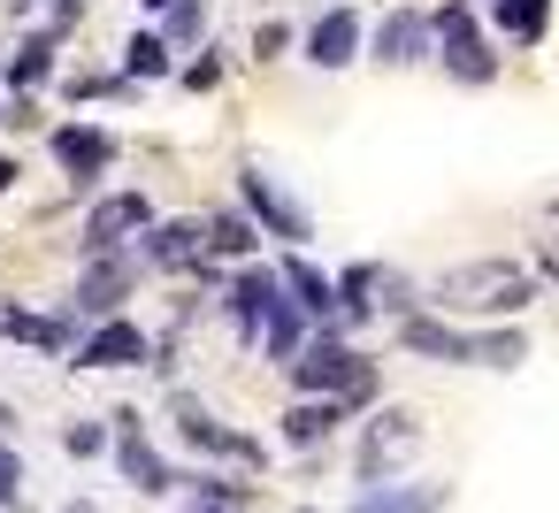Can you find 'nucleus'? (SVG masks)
Masks as SVG:
<instances>
[{
    "mask_svg": "<svg viewBox=\"0 0 559 513\" xmlns=\"http://www.w3.org/2000/svg\"><path fill=\"white\" fill-rule=\"evenodd\" d=\"M528 269L521 261H467V269H444L437 276V307H467V314H513L528 307Z\"/></svg>",
    "mask_w": 559,
    "mask_h": 513,
    "instance_id": "f257e3e1",
    "label": "nucleus"
},
{
    "mask_svg": "<svg viewBox=\"0 0 559 513\" xmlns=\"http://www.w3.org/2000/svg\"><path fill=\"white\" fill-rule=\"evenodd\" d=\"M292 375H299V391L337 398V406H353V398H368V391H376V368H368L353 345H337V337L299 345V353H292Z\"/></svg>",
    "mask_w": 559,
    "mask_h": 513,
    "instance_id": "f03ea898",
    "label": "nucleus"
},
{
    "mask_svg": "<svg viewBox=\"0 0 559 513\" xmlns=\"http://www.w3.org/2000/svg\"><path fill=\"white\" fill-rule=\"evenodd\" d=\"M406 353H429V360H483V368H513L528 345H521V330H490V337H467V330H444V322H429V314H414L406 330Z\"/></svg>",
    "mask_w": 559,
    "mask_h": 513,
    "instance_id": "7ed1b4c3",
    "label": "nucleus"
},
{
    "mask_svg": "<svg viewBox=\"0 0 559 513\" xmlns=\"http://www.w3.org/2000/svg\"><path fill=\"white\" fill-rule=\"evenodd\" d=\"M429 47H437V62H444L460 85H490V77H498V62H490L483 32H475V16H467V0H452V9H437V16H429Z\"/></svg>",
    "mask_w": 559,
    "mask_h": 513,
    "instance_id": "20e7f679",
    "label": "nucleus"
},
{
    "mask_svg": "<svg viewBox=\"0 0 559 513\" xmlns=\"http://www.w3.org/2000/svg\"><path fill=\"white\" fill-rule=\"evenodd\" d=\"M154 223V200L146 192H116V200H100L93 215H85V253H116L131 230H146Z\"/></svg>",
    "mask_w": 559,
    "mask_h": 513,
    "instance_id": "39448f33",
    "label": "nucleus"
},
{
    "mask_svg": "<svg viewBox=\"0 0 559 513\" xmlns=\"http://www.w3.org/2000/svg\"><path fill=\"white\" fill-rule=\"evenodd\" d=\"M116 467H123V475L146 490V498H162V490L177 482V475H169V460L146 444V429H139V414H131V406L116 414Z\"/></svg>",
    "mask_w": 559,
    "mask_h": 513,
    "instance_id": "423d86ee",
    "label": "nucleus"
},
{
    "mask_svg": "<svg viewBox=\"0 0 559 513\" xmlns=\"http://www.w3.org/2000/svg\"><path fill=\"white\" fill-rule=\"evenodd\" d=\"M414 444H421V421H414L406 406H391V414H376V421H368V444H360V475L376 482V475H383L391 460H406Z\"/></svg>",
    "mask_w": 559,
    "mask_h": 513,
    "instance_id": "0eeeda50",
    "label": "nucleus"
},
{
    "mask_svg": "<svg viewBox=\"0 0 559 513\" xmlns=\"http://www.w3.org/2000/svg\"><path fill=\"white\" fill-rule=\"evenodd\" d=\"M55 162L70 169V184H93V177L116 162V139L93 131V123H62V131H55Z\"/></svg>",
    "mask_w": 559,
    "mask_h": 513,
    "instance_id": "6e6552de",
    "label": "nucleus"
},
{
    "mask_svg": "<svg viewBox=\"0 0 559 513\" xmlns=\"http://www.w3.org/2000/svg\"><path fill=\"white\" fill-rule=\"evenodd\" d=\"M123 291H131V261H123V253H93V269H85V284H78V314L116 322Z\"/></svg>",
    "mask_w": 559,
    "mask_h": 513,
    "instance_id": "1a4fd4ad",
    "label": "nucleus"
},
{
    "mask_svg": "<svg viewBox=\"0 0 559 513\" xmlns=\"http://www.w3.org/2000/svg\"><path fill=\"white\" fill-rule=\"evenodd\" d=\"M177 429H185V444H200V452H223V460H261V444L253 437H238V429H223L200 398H185L177 391Z\"/></svg>",
    "mask_w": 559,
    "mask_h": 513,
    "instance_id": "9d476101",
    "label": "nucleus"
},
{
    "mask_svg": "<svg viewBox=\"0 0 559 513\" xmlns=\"http://www.w3.org/2000/svg\"><path fill=\"white\" fill-rule=\"evenodd\" d=\"M139 360H146V330H139V322H123V314H116V322H100V330L78 345V368H139Z\"/></svg>",
    "mask_w": 559,
    "mask_h": 513,
    "instance_id": "9b49d317",
    "label": "nucleus"
},
{
    "mask_svg": "<svg viewBox=\"0 0 559 513\" xmlns=\"http://www.w3.org/2000/svg\"><path fill=\"white\" fill-rule=\"evenodd\" d=\"M246 207H253L276 238H292V246L307 238V207H292V200L276 192V177H269V169H246Z\"/></svg>",
    "mask_w": 559,
    "mask_h": 513,
    "instance_id": "f8f14e48",
    "label": "nucleus"
},
{
    "mask_svg": "<svg viewBox=\"0 0 559 513\" xmlns=\"http://www.w3.org/2000/svg\"><path fill=\"white\" fill-rule=\"evenodd\" d=\"M154 269H200L207 253V230L200 223H146V246H139Z\"/></svg>",
    "mask_w": 559,
    "mask_h": 513,
    "instance_id": "ddd939ff",
    "label": "nucleus"
},
{
    "mask_svg": "<svg viewBox=\"0 0 559 513\" xmlns=\"http://www.w3.org/2000/svg\"><path fill=\"white\" fill-rule=\"evenodd\" d=\"M0 337L16 345H39V353H62L78 337V314H32V307H0Z\"/></svg>",
    "mask_w": 559,
    "mask_h": 513,
    "instance_id": "4468645a",
    "label": "nucleus"
},
{
    "mask_svg": "<svg viewBox=\"0 0 559 513\" xmlns=\"http://www.w3.org/2000/svg\"><path fill=\"white\" fill-rule=\"evenodd\" d=\"M353 47H360V16H353V9H330V16L307 32V62H314V70H345Z\"/></svg>",
    "mask_w": 559,
    "mask_h": 513,
    "instance_id": "2eb2a0df",
    "label": "nucleus"
},
{
    "mask_svg": "<svg viewBox=\"0 0 559 513\" xmlns=\"http://www.w3.org/2000/svg\"><path fill=\"white\" fill-rule=\"evenodd\" d=\"M444 505V482H368L353 498V513H437Z\"/></svg>",
    "mask_w": 559,
    "mask_h": 513,
    "instance_id": "dca6fc26",
    "label": "nucleus"
},
{
    "mask_svg": "<svg viewBox=\"0 0 559 513\" xmlns=\"http://www.w3.org/2000/svg\"><path fill=\"white\" fill-rule=\"evenodd\" d=\"M421 55H429V16L391 9L383 32H376V62H421Z\"/></svg>",
    "mask_w": 559,
    "mask_h": 513,
    "instance_id": "f3484780",
    "label": "nucleus"
},
{
    "mask_svg": "<svg viewBox=\"0 0 559 513\" xmlns=\"http://www.w3.org/2000/svg\"><path fill=\"white\" fill-rule=\"evenodd\" d=\"M284 299V284H276V269H246L238 284H230V314H238V330L246 337H261V314Z\"/></svg>",
    "mask_w": 559,
    "mask_h": 513,
    "instance_id": "a211bd4d",
    "label": "nucleus"
},
{
    "mask_svg": "<svg viewBox=\"0 0 559 513\" xmlns=\"http://www.w3.org/2000/svg\"><path fill=\"white\" fill-rule=\"evenodd\" d=\"M337 421H345V406H337V398H299V406L284 414V437H292V444H322Z\"/></svg>",
    "mask_w": 559,
    "mask_h": 513,
    "instance_id": "6ab92c4d",
    "label": "nucleus"
},
{
    "mask_svg": "<svg viewBox=\"0 0 559 513\" xmlns=\"http://www.w3.org/2000/svg\"><path fill=\"white\" fill-rule=\"evenodd\" d=\"M276 284H284V291H299V299H292V307H307V314H314V322H322V314H337V284H330V276H314V269H307V261H292V269H284V276H276Z\"/></svg>",
    "mask_w": 559,
    "mask_h": 513,
    "instance_id": "aec40b11",
    "label": "nucleus"
},
{
    "mask_svg": "<svg viewBox=\"0 0 559 513\" xmlns=\"http://www.w3.org/2000/svg\"><path fill=\"white\" fill-rule=\"evenodd\" d=\"M47 70H55V32L24 39V55L9 62V85H16V93H32V85H47Z\"/></svg>",
    "mask_w": 559,
    "mask_h": 513,
    "instance_id": "412c9836",
    "label": "nucleus"
},
{
    "mask_svg": "<svg viewBox=\"0 0 559 513\" xmlns=\"http://www.w3.org/2000/svg\"><path fill=\"white\" fill-rule=\"evenodd\" d=\"M261 337H269V353H276V360H292V353H299V307H292V299H276V307L261 314Z\"/></svg>",
    "mask_w": 559,
    "mask_h": 513,
    "instance_id": "4be33fe9",
    "label": "nucleus"
},
{
    "mask_svg": "<svg viewBox=\"0 0 559 513\" xmlns=\"http://www.w3.org/2000/svg\"><path fill=\"white\" fill-rule=\"evenodd\" d=\"M123 70H131V77H162V70H169V39L139 32V39L123 47Z\"/></svg>",
    "mask_w": 559,
    "mask_h": 513,
    "instance_id": "5701e85b",
    "label": "nucleus"
},
{
    "mask_svg": "<svg viewBox=\"0 0 559 513\" xmlns=\"http://www.w3.org/2000/svg\"><path fill=\"white\" fill-rule=\"evenodd\" d=\"M207 246H215V253H253V223H246V215H215V223H207Z\"/></svg>",
    "mask_w": 559,
    "mask_h": 513,
    "instance_id": "b1692460",
    "label": "nucleus"
},
{
    "mask_svg": "<svg viewBox=\"0 0 559 513\" xmlns=\"http://www.w3.org/2000/svg\"><path fill=\"white\" fill-rule=\"evenodd\" d=\"M506 9V39H536L544 32V0H498Z\"/></svg>",
    "mask_w": 559,
    "mask_h": 513,
    "instance_id": "393cba45",
    "label": "nucleus"
},
{
    "mask_svg": "<svg viewBox=\"0 0 559 513\" xmlns=\"http://www.w3.org/2000/svg\"><path fill=\"white\" fill-rule=\"evenodd\" d=\"M207 32V0H169V39H200Z\"/></svg>",
    "mask_w": 559,
    "mask_h": 513,
    "instance_id": "a878e982",
    "label": "nucleus"
},
{
    "mask_svg": "<svg viewBox=\"0 0 559 513\" xmlns=\"http://www.w3.org/2000/svg\"><path fill=\"white\" fill-rule=\"evenodd\" d=\"M16 498H24V460L0 444V505H16Z\"/></svg>",
    "mask_w": 559,
    "mask_h": 513,
    "instance_id": "bb28decb",
    "label": "nucleus"
},
{
    "mask_svg": "<svg viewBox=\"0 0 559 513\" xmlns=\"http://www.w3.org/2000/svg\"><path fill=\"white\" fill-rule=\"evenodd\" d=\"M62 444H70L78 460H93V452L108 444V429H100V421H70V437H62Z\"/></svg>",
    "mask_w": 559,
    "mask_h": 513,
    "instance_id": "cd10ccee",
    "label": "nucleus"
},
{
    "mask_svg": "<svg viewBox=\"0 0 559 513\" xmlns=\"http://www.w3.org/2000/svg\"><path fill=\"white\" fill-rule=\"evenodd\" d=\"M78 9H85V0H55V32H62V24H70Z\"/></svg>",
    "mask_w": 559,
    "mask_h": 513,
    "instance_id": "c85d7f7f",
    "label": "nucleus"
},
{
    "mask_svg": "<svg viewBox=\"0 0 559 513\" xmlns=\"http://www.w3.org/2000/svg\"><path fill=\"white\" fill-rule=\"evenodd\" d=\"M9 184H16V162H9V154H0V192H9Z\"/></svg>",
    "mask_w": 559,
    "mask_h": 513,
    "instance_id": "c756f323",
    "label": "nucleus"
},
{
    "mask_svg": "<svg viewBox=\"0 0 559 513\" xmlns=\"http://www.w3.org/2000/svg\"><path fill=\"white\" fill-rule=\"evenodd\" d=\"M192 513H246V505H192Z\"/></svg>",
    "mask_w": 559,
    "mask_h": 513,
    "instance_id": "7c9ffc66",
    "label": "nucleus"
},
{
    "mask_svg": "<svg viewBox=\"0 0 559 513\" xmlns=\"http://www.w3.org/2000/svg\"><path fill=\"white\" fill-rule=\"evenodd\" d=\"M9 421H16V406H0V429H9Z\"/></svg>",
    "mask_w": 559,
    "mask_h": 513,
    "instance_id": "2f4dec72",
    "label": "nucleus"
},
{
    "mask_svg": "<svg viewBox=\"0 0 559 513\" xmlns=\"http://www.w3.org/2000/svg\"><path fill=\"white\" fill-rule=\"evenodd\" d=\"M146 9H169V0H146Z\"/></svg>",
    "mask_w": 559,
    "mask_h": 513,
    "instance_id": "473e14b6",
    "label": "nucleus"
},
{
    "mask_svg": "<svg viewBox=\"0 0 559 513\" xmlns=\"http://www.w3.org/2000/svg\"><path fill=\"white\" fill-rule=\"evenodd\" d=\"M70 513H93V505H70Z\"/></svg>",
    "mask_w": 559,
    "mask_h": 513,
    "instance_id": "72a5a7b5",
    "label": "nucleus"
}]
</instances>
